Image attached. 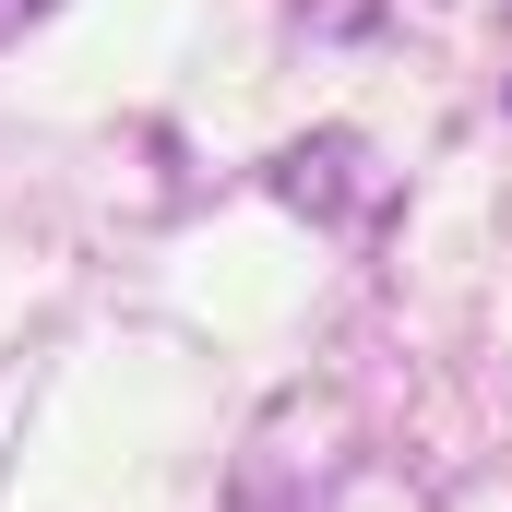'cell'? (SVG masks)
I'll use <instances>...</instances> for the list:
<instances>
[]
</instances>
